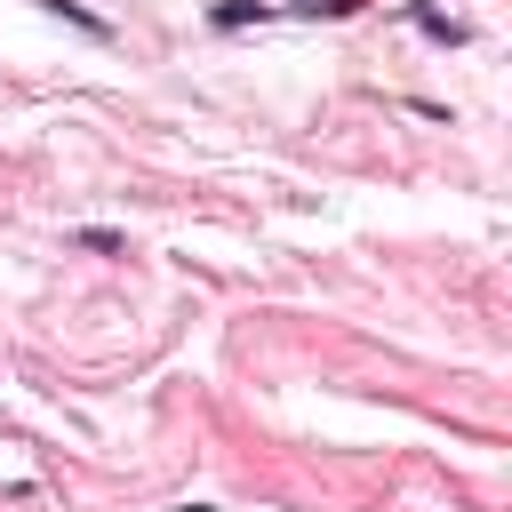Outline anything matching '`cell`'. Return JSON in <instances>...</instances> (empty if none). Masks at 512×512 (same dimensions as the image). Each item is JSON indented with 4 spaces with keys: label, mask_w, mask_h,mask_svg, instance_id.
I'll list each match as a JSON object with an SVG mask.
<instances>
[{
    "label": "cell",
    "mask_w": 512,
    "mask_h": 512,
    "mask_svg": "<svg viewBox=\"0 0 512 512\" xmlns=\"http://www.w3.org/2000/svg\"><path fill=\"white\" fill-rule=\"evenodd\" d=\"M80 248H96V256H120V232H104V224H88V232H72Z\"/></svg>",
    "instance_id": "cell-1"
},
{
    "label": "cell",
    "mask_w": 512,
    "mask_h": 512,
    "mask_svg": "<svg viewBox=\"0 0 512 512\" xmlns=\"http://www.w3.org/2000/svg\"><path fill=\"white\" fill-rule=\"evenodd\" d=\"M304 8H352V0H304Z\"/></svg>",
    "instance_id": "cell-2"
}]
</instances>
